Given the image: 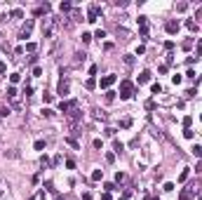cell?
I'll use <instances>...</instances> for the list:
<instances>
[{
    "instance_id": "obj_20",
    "label": "cell",
    "mask_w": 202,
    "mask_h": 200,
    "mask_svg": "<svg viewBox=\"0 0 202 200\" xmlns=\"http://www.w3.org/2000/svg\"><path fill=\"white\" fill-rule=\"evenodd\" d=\"M115 151H118V153H122V151H125V146H122L120 141H115Z\"/></svg>"
},
{
    "instance_id": "obj_2",
    "label": "cell",
    "mask_w": 202,
    "mask_h": 200,
    "mask_svg": "<svg viewBox=\"0 0 202 200\" xmlns=\"http://www.w3.org/2000/svg\"><path fill=\"white\" fill-rule=\"evenodd\" d=\"M132 97V82L129 80H122V87H120V99H129Z\"/></svg>"
},
{
    "instance_id": "obj_11",
    "label": "cell",
    "mask_w": 202,
    "mask_h": 200,
    "mask_svg": "<svg viewBox=\"0 0 202 200\" xmlns=\"http://www.w3.org/2000/svg\"><path fill=\"white\" fill-rule=\"evenodd\" d=\"M181 200H193V193H190V188H186V191L181 193Z\"/></svg>"
},
{
    "instance_id": "obj_13",
    "label": "cell",
    "mask_w": 202,
    "mask_h": 200,
    "mask_svg": "<svg viewBox=\"0 0 202 200\" xmlns=\"http://www.w3.org/2000/svg\"><path fill=\"white\" fill-rule=\"evenodd\" d=\"M186 26H188V31H198V24L195 21H186Z\"/></svg>"
},
{
    "instance_id": "obj_16",
    "label": "cell",
    "mask_w": 202,
    "mask_h": 200,
    "mask_svg": "<svg viewBox=\"0 0 202 200\" xmlns=\"http://www.w3.org/2000/svg\"><path fill=\"white\" fill-rule=\"evenodd\" d=\"M150 90H153V94H160V92H162V87H160V85H158V82H155V85H153V87H150Z\"/></svg>"
},
{
    "instance_id": "obj_3",
    "label": "cell",
    "mask_w": 202,
    "mask_h": 200,
    "mask_svg": "<svg viewBox=\"0 0 202 200\" xmlns=\"http://www.w3.org/2000/svg\"><path fill=\"white\" fill-rule=\"evenodd\" d=\"M73 108H78V101L73 99V101H61V104H59V111H61V113H70V111H73Z\"/></svg>"
},
{
    "instance_id": "obj_19",
    "label": "cell",
    "mask_w": 202,
    "mask_h": 200,
    "mask_svg": "<svg viewBox=\"0 0 202 200\" xmlns=\"http://www.w3.org/2000/svg\"><path fill=\"white\" fill-rule=\"evenodd\" d=\"M42 115H45V118H52V115H54V111H49V108H45V111H42Z\"/></svg>"
},
{
    "instance_id": "obj_7",
    "label": "cell",
    "mask_w": 202,
    "mask_h": 200,
    "mask_svg": "<svg viewBox=\"0 0 202 200\" xmlns=\"http://www.w3.org/2000/svg\"><path fill=\"white\" fill-rule=\"evenodd\" d=\"M115 82V75H106V78H101V87H110Z\"/></svg>"
},
{
    "instance_id": "obj_26",
    "label": "cell",
    "mask_w": 202,
    "mask_h": 200,
    "mask_svg": "<svg viewBox=\"0 0 202 200\" xmlns=\"http://www.w3.org/2000/svg\"><path fill=\"white\" fill-rule=\"evenodd\" d=\"M5 68H7L5 64H0V73H5Z\"/></svg>"
},
{
    "instance_id": "obj_14",
    "label": "cell",
    "mask_w": 202,
    "mask_h": 200,
    "mask_svg": "<svg viewBox=\"0 0 202 200\" xmlns=\"http://www.w3.org/2000/svg\"><path fill=\"white\" fill-rule=\"evenodd\" d=\"M188 174H190V172H188V167H186V169L181 172V177H179V181H186V179H188Z\"/></svg>"
},
{
    "instance_id": "obj_23",
    "label": "cell",
    "mask_w": 202,
    "mask_h": 200,
    "mask_svg": "<svg viewBox=\"0 0 202 200\" xmlns=\"http://www.w3.org/2000/svg\"><path fill=\"white\" fill-rule=\"evenodd\" d=\"M183 136H188V139H193V130L188 127V130H183Z\"/></svg>"
},
{
    "instance_id": "obj_17",
    "label": "cell",
    "mask_w": 202,
    "mask_h": 200,
    "mask_svg": "<svg viewBox=\"0 0 202 200\" xmlns=\"http://www.w3.org/2000/svg\"><path fill=\"white\" fill-rule=\"evenodd\" d=\"M120 125H122V127H129V125H132V118H122V123H120Z\"/></svg>"
},
{
    "instance_id": "obj_18",
    "label": "cell",
    "mask_w": 202,
    "mask_h": 200,
    "mask_svg": "<svg viewBox=\"0 0 202 200\" xmlns=\"http://www.w3.org/2000/svg\"><path fill=\"white\" fill-rule=\"evenodd\" d=\"M94 85H97V80H94V78H89V80H87V90H92Z\"/></svg>"
},
{
    "instance_id": "obj_12",
    "label": "cell",
    "mask_w": 202,
    "mask_h": 200,
    "mask_svg": "<svg viewBox=\"0 0 202 200\" xmlns=\"http://www.w3.org/2000/svg\"><path fill=\"white\" fill-rule=\"evenodd\" d=\"M115 181H118V184H122V181H127V174H122V172H118V174H115Z\"/></svg>"
},
{
    "instance_id": "obj_1",
    "label": "cell",
    "mask_w": 202,
    "mask_h": 200,
    "mask_svg": "<svg viewBox=\"0 0 202 200\" xmlns=\"http://www.w3.org/2000/svg\"><path fill=\"white\" fill-rule=\"evenodd\" d=\"M7 99L12 101V106H17V108L21 106V99H19V92H17L14 87H7Z\"/></svg>"
},
{
    "instance_id": "obj_5",
    "label": "cell",
    "mask_w": 202,
    "mask_h": 200,
    "mask_svg": "<svg viewBox=\"0 0 202 200\" xmlns=\"http://www.w3.org/2000/svg\"><path fill=\"white\" fill-rule=\"evenodd\" d=\"M33 31V21L31 19H26V24L21 26V31H19V38H28V33Z\"/></svg>"
},
{
    "instance_id": "obj_8",
    "label": "cell",
    "mask_w": 202,
    "mask_h": 200,
    "mask_svg": "<svg viewBox=\"0 0 202 200\" xmlns=\"http://www.w3.org/2000/svg\"><path fill=\"white\" fill-rule=\"evenodd\" d=\"M80 61H85V54H82V52H75V59H73V66H78Z\"/></svg>"
},
{
    "instance_id": "obj_10",
    "label": "cell",
    "mask_w": 202,
    "mask_h": 200,
    "mask_svg": "<svg viewBox=\"0 0 202 200\" xmlns=\"http://www.w3.org/2000/svg\"><path fill=\"white\" fill-rule=\"evenodd\" d=\"M101 177H103V169H94V172H92V179H94V181H99Z\"/></svg>"
},
{
    "instance_id": "obj_6",
    "label": "cell",
    "mask_w": 202,
    "mask_h": 200,
    "mask_svg": "<svg viewBox=\"0 0 202 200\" xmlns=\"http://www.w3.org/2000/svg\"><path fill=\"white\" fill-rule=\"evenodd\" d=\"M165 31L174 35L176 31H179V21H167V24H165Z\"/></svg>"
},
{
    "instance_id": "obj_15",
    "label": "cell",
    "mask_w": 202,
    "mask_h": 200,
    "mask_svg": "<svg viewBox=\"0 0 202 200\" xmlns=\"http://www.w3.org/2000/svg\"><path fill=\"white\" fill-rule=\"evenodd\" d=\"M12 17H14V19H21V17H24V12H21V9H14V12H12Z\"/></svg>"
},
{
    "instance_id": "obj_24",
    "label": "cell",
    "mask_w": 202,
    "mask_h": 200,
    "mask_svg": "<svg viewBox=\"0 0 202 200\" xmlns=\"http://www.w3.org/2000/svg\"><path fill=\"white\" fill-rule=\"evenodd\" d=\"M193 153L195 155H202V146H193Z\"/></svg>"
},
{
    "instance_id": "obj_22",
    "label": "cell",
    "mask_w": 202,
    "mask_h": 200,
    "mask_svg": "<svg viewBox=\"0 0 202 200\" xmlns=\"http://www.w3.org/2000/svg\"><path fill=\"white\" fill-rule=\"evenodd\" d=\"M70 9V2H61V12H68Z\"/></svg>"
},
{
    "instance_id": "obj_25",
    "label": "cell",
    "mask_w": 202,
    "mask_h": 200,
    "mask_svg": "<svg viewBox=\"0 0 202 200\" xmlns=\"http://www.w3.org/2000/svg\"><path fill=\"white\" fill-rule=\"evenodd\" d=\"M101 200H110V196H108V193H103V196H101Z\"/></svg>"
},
{
    "instance_id": "obj_9",
    "label": "cell",
    "mask_w": 202,
    "mask_h": 200,
    "mask_svg": "<svg viewBox=\"0 0 202 200\" xmlns=\"http://www.w3.org/2000/svg\"><path fill=\"white\" fill-rule=\"evenodd\" d=\"M148 80H150V73H148V71H143V73L139 75V82H148Z\"/></svg>"
},
{
    "instance_id": "obj_4",
    "label": "cell",
    "mask_w": 202,
    "mask_h": 200,
    "mask_svg": "<svg viewBox=\"0 0 202 200\" xmlns=\"http://www.w3.org/2000/svg\"><path fill=\"white\" fill-rule=\"evenodd\" d=\"M68 90H70V82H68V78H61V80H59V87H57V92H59L61 97H66Z\"/></svg>"
},
{
    "instance_id": "obj_21",
    "label": "cell",
    "mask_w": 202,
    "mask_h": 200,
    "mask_svg": "<svg viewBox=\"0 0 202 200\" xmlns=\"http://www.w3.org/2000/svg\"><path fill=\"white\" fill-rule=\"evenodd\" d=\"M115 99V92H106V101H113Z\"/></svg>"
}]
</instances>
